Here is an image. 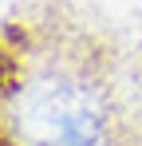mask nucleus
<instances>
[{"label":"nucleus","mask_w":142,"mask_h":146,"mask_svg":"<svg viewBox=\"0 0 142 146\" xmlns=\"http://www.w3.org/2000/svg\"><path fill=\"white\" fill-rule=\"evenodd\" d=\"M32 119L47 130V142H59V146H91L99 138L95 111L67 83H44L32 95Z\"/></svg>","instance_id":"obj_1"},{"label":"nucleus","mask_w":142,"mask_h":146,"mask_svg":"<svg viewBox=\"0 0 142 146\" xmlns=\"http://www.w3.org/2000/svg\"><path fill=\"white\" fill-rule=\"evenodd\" d=\"M12 87H16V59L0 48V95H4V91H12Z\"/></svg>","instance_id":"obj_2"}]
</instances>
